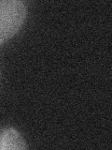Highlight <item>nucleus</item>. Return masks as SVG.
Returning a JSON list of instances; mask_svg holds the SVG:
<instances>
[{
  "mask_svg": "<svg viewBox=\"0 0 112 150\" xmlns=\"http://www.w3.org/2000/svg\"><path fill=\"white\" fill-rule=\"evenodd\" d=\"M27 6L22 0H0V43L11 39L23 25Z\"/></svg>",
  "mask_w": 112,
  "mask_h": 150,
  "instance_id": "nucleus-1",
  "label": "nucleus"
},
{
  "mask_svg": "<svg viewBox=\"0 0 112 150\" xmlns=\"http://www.w3.org/2000/svg\"><path fill=\"white\" fill-rule=\"evenodd\" d=\"M28 145L24 138L13 127L0 129V150H25Z\"/></svg>",
  "mask_w": 112,
  "mask_h": 150,
  "instance_id": "nucleus-2",
  "label": "nucleus"
}]
</instances>
